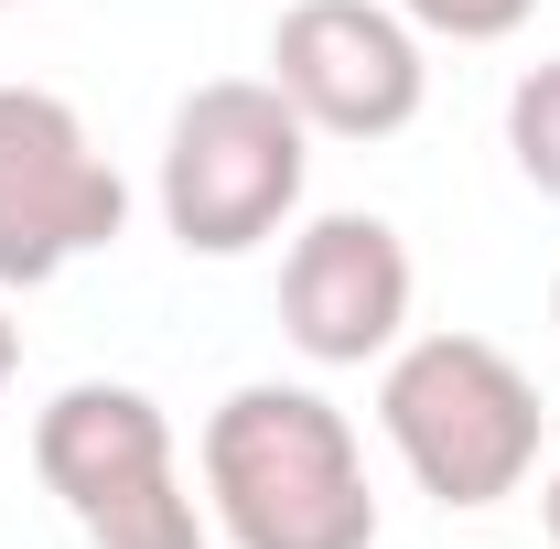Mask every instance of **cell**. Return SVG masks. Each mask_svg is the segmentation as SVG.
<instances>
[{
    "mask_svg": "<svg viewBox=\"0 0 560 549\" xmlns=\"http://www.w3.org/2000/svg\"><path fill=\"white\" fill-rule=\"evenodd\" d=\"M11 366H22V335H11V313H0V388H11Z\"/></svg>",
    "mask_w": 560,
    "mask_h": 549,
    "instance_id": "cell-10",
    "label": "cell"
},
{
    "mask_svg": "<svg viewBox=\"0 0 560 549\" xmlns=\"http://www.w3.org/2000/svg\"><path fill=\"white\" fill-rule=\"evenodd\" d=\"M206 495L237 549H377L366 453L335 399L248 377L206 420Z\"/></svg>",
    "mask_w": 560,
    "mask_h": 549,
    "instance_id": "cell-1",
    "label": "cell"
},
{
    "mask_svg": "<svg viewBox=\"0 0 560 549\" xmlns=\"http://www.w3.org/2000/svg\"><path fill=\"white\" fill-rule=\"evenodd\" d=\"M377 420L431 506H495L539 464V377L495 335H420L377 377Z\"/></svg>",
    "mask_w": 560,
    "mask_h": 549,
    "instance_id": "cell-2",
    "label": "cell"
},
{
    "mask_svg": "<svg viewBox=\"0 0 560 549\" xmlns=\"http://www.w3.org/2000/svg\"><path fill=\"white\" fill-rule=\"evenodd\" d=\"M0 11H11V0H0Z\"/></svg>",
    "mask_w": 560,
    "mask_h": 549,
    "instance_id": "cell-13",
    "label": "cell"
},
{
    "mask_svg": "<svg viewBox=\"0 0 560 549\" xmlns=\"http://www.w3.org/2000/svg\"><path fill=\"white\" fill-rule=\"evenodd\" d=\"M130 215V184L108 173V151L86 140L55 86H0V291H44V280L108 248Z\"/></svg>",
    "mask_w": 560,
    "mask_h": 549,
    "instance_id": "cell-5",
    "label": "cell"
},
{
    "mask_svg": "<svg viewBox=\"0 0 560 549\" xmlns=\"http://www.w3.org/2000/svg\"><path fill=\"white\" fill-rule=\"evenodd\" d=\"M550 313H560V291H550Z\"/></svg>",
    "mask_w": 560,
    "mask_h": 549,
    "instance_id": "cell-12",
    "label": "cell"
},
{
    "mask_svg": "<svg viewBox=\"0 0 560 549\" xmlns=\"http://www.w3.org/2000/svg\"><path fill=\"white\" fill-rule=\"evenodd\" d=\"M270 86L335 140H388L420 119V33L388 0H291L270 33Z\"/></svg>",
    "mask_w": 560,
    "mask_h": 549,
    "instance_id": "cell-6",
    "label": "cell"
},
{
    "mask_svg": "<svg viewBox=\"0 0 560 549\" xmlns=\"http://www.w3.org/2000/svg\"><path fill=\"white\" fill-rule=\"evenodd\" d=\"M539 517H550V549H560V475H550V495H539Z\"/></svg>",
    "mask_w": 560,
    "mask_h": 549,
    "instance_id": "cell-11",
    "label": "cell"
},
{
    "mask_svg": "<svg viewBox=\"0 0 560 549\" xmlns=\"http://www.w3.org/2000/svg\"><path fill=\"white\" fill-rule=\"evenodd\" d=\"M399 11H410L420 33H453V44H506L539 0H399Z\"/></svg>",
    "mask_w": 560,
    "mask_h": 549,
    "instance_id": "cell-9",
    "label": "cell"
},
{
    "mask_svg": "<svg viewBox=\"0 0 560 549\" xmlns=\"http://www.w3.org/2000/svg\"><path fill=\"white\" fill-rule=\"evenodd\" d=\"M33 475L66 495L86 549H206V517L173 464V420L119 377H75L33 420Z\"/></svg>",
    "mask_w": 560,
    "mask_h": 549,
    "instance_id": "cell-4",
    "label": "cell"
},
{
    "mask_svg": "<svg viewBox=\"0 0 560 549\" xmlns=\"http://www.w3.org/2000/svg\"><path fill=\"white\" fill-rule=\"evenodd\" d=\"M410 324V248H399V226L388 215H313L302 237H291V259H280V335L302 344L313 366H366V355H388Z\"/></svg>",
    "mask_w": 560,
    "mask_h": 549,
    "instance_id": "cell-7",
    "label": "cell"
},
{
    "mask_svg": "<svg viewBox=\"0 0 560 549\" xmlns=\"http://www.w3.org/2000/svg\"><path fill=\"white\" fill-rule=\"evenodd\" d=\"M313 173V119L270 75H206L162 130V226L195 259H237L291 226Z\"/></svg>",
    "mask_w": 560,
    "mask_h": 549,
    "instance_id": "cell-3",
    "label": "cell"
},
{
    "mask_svg": "<svg viewBox=\"0 0 560 549\" xmlns=\"http://www.w3.org/2000/svg\"><path fill=\"white\" fill-rule=\"evenodd\" d=\"M506 151H517V173L560 206V55L517 75V97H506Z\"/></svg>",
    "mask_w": 560,
    "mask_h": 549,
    "instance_id": "cell-8",
    "label": "cell"
}]
</instances>
